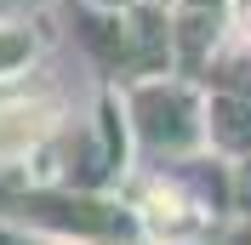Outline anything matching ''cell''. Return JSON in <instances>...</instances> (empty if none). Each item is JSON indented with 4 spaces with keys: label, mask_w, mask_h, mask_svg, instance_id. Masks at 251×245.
Listing matches in <instances>:
<instances>
[{
    "label": "cell",
    "mask_w": 251,
    "mask_h": 245,
    "mask_svg": "<svg viewBox=\"0 0 251 245\" xmlns=\"http://www.w3.org/2000/svg\"><path fill=\"white\" fill-rule=\"evenodd\" d=\"M120 97L126 137L143 160H188L205 154V86L183 74V69H154V74H131L114 86Z\"/></svg>",
    "instance_id": "obj_1"
},
{
    "label": "cell",
    "mask_w": 251,
    "mask_h": 245,
    "mask_svg": "<svg viewBox=\"0 0 251 245\" xmlns=\"http://www.w3.org/2000/svg\"><path fill=\"white\" fill-rule=\"evenodd\" d=\"M0 217L23 222V228H40V234H57V240H75V245H114L131 234L126 199L86 188V183H63V177L0 188Z\"/></svg>",
    "instance_id": "obj_2"
},
{
    "label": "cell",
    "mask_w": 251,
    "mask_h": 245,
    "mask_svg": "<svg viewBox=\"0 0 251 245\" xmlns=\"http://www.w3.org/2000/svg\"><path fill=\"white\" fill-rule=\"evenodd\" d=\"M126 211H131V234L149 240V245H200V240H211V228H217V217H223L172 166L137 177L131 194H126Z\"/></svg>",
    "instance_id": "obj_3"
},
{
    "label": "cell",
    "mask_w": 251,
    "mask_h": 245,
    "mask_svg": "<svg viewBox=\"0 0 251 245\" xmlns=\"http://www.w3.org/2000/svg\"><path fill=\"white\" fill-rule=\"evenodd\" d=\"M63 97L46 80H34V69L0 80V171H17L34 154H46L63 137Z\"/></svg>",
    "instance_id": "obj_4"
},
{
    "label": "cell",
    "mask_w": 251,
    "mask_h": 245,
    "mask_svg": "<svg viewBox=\"0 0 251 245\" xmlns=\"http://www.w3.org/2000/svg\"><path fill=\"white\" fill-rule=\"evenodd\" d=\"M205 154H223V160L251 154V92L205 86Z\"/></svg>",
    "instance_id": "obj_5"
},
{
    "label": "cell",
    "mask_w": 251,
    "mask_h": 245,
    "mask_svg": "<svg viewBox=\"0 0 251 245\" xmlns=\"http://www.w3.org/2000/svg\"><path fill=\"white\" fill-rule=\"evenodd\" d=\"M40 63V29L29 17H0V80L29 74Z\"/></svg>",
    "instance_id": "obj_6"
},
{
    "label": "cell",
    "mask_w": 251,
    "mask_h": 245,
    "mask_svg": "<svg viewBox=\"0 0 251 245\" xmlns=\"http://www.w3.org/2000/svg\"><path fill=\"white\" fill-rule=\"evenodd\" d=\"M228 211L251 217V154L228 160Z\"/></svg>",
    "instance_id": "obj_7"
},
{
    "label": "cell",
    "mask_w": 251,
    "mask_h": 245,
    "mask_svg": "<svg viewBox=\"0 0 251 245\" xmlns=\"http://www.w3.org/2000/svg\"><path fill=\"white\" fill-rule=\"evenodd\" d=\"M228 6H234V0H166L172 17H211V23H223Z\"/></svg>",
    "instance_id": "obj_8"
},
{
    "label": "cell",
    "mask_w": 251,
    "mask_h": 245,
    "mask_svg": "<svg viewBox=\"0 0 251 245\" xmlns=\"http://www.w3.org/2000/svg\"><path fill=\"white\" fill-rule=\"evenodd\" d=\"M0 245H75V240H57V234H40V228H23V222L0 217Z\"/></svg>",
    "instance_id": "obj_9"
},
{
    "label": "cell",
    "mask_w": 251,
    "mask_h": 245,
    "mask_svg": "<svg viewBox=\"0 0 251 245\" xmlns=\"http://www.w3.org/2000/svg\"><path fill=\"white\" fill-rule=\"evenodd\" d=\"M86 6H92V12H126L131 0H86Z\"/></svg>",
    "instance_id": "obj_10"
},
{
    "label": "cell",
    "mask_w": 251,
    "mask_h": 245,
    "mask_svg": "<svg viewBox=\"0 0 251 245\" xmlns=\"http://www.w3.org/2000/svg\"><path fill=\"white\" fill-rule=\"evenodd\" d=\"M114 245H149V240H137V234H126V240H114Z\"/></svg>",
    "instance_id": "obj_11"
},
{
    "label": "cell",
    "mask_w": 251,
    "mask_h": 245,
    "mask_svg": "<svg viewBox=\"0 0 251 245\" xmlns=\"http://www.w3.org/2000/svg\"><path fill=\"white\" fill-rule=\"evenodd\" d=\"M240 245H251V217H246V240H240Z\"/></svg>",
    "instance_id": "obj_12"
}]
</instances>
